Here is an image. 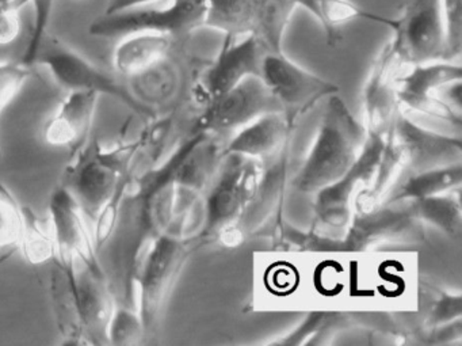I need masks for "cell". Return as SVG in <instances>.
<instances>
[{
    "instance_id": "obj_31",
    "label": "cell",
    "mask_w": 462,
    "mask_h": 346,
    "mask_svg": "<svg viewBox=\"0 0 462 346\" xmlns=\"http://www.w3.org/2000/svg\"><path fill=\"white\" fill-rule=\"evenodd\" d=\"M144 341V330L136 308L116 303L115 311L107 327V345H142Z\"/></svg>"
},
{
    "instance_id": "obj_39",
    "label": "cell",
    "mask_w": 462,
    "mask_h": 346,
    "mask_svg": "<svg viewBox=\"0 0 462 346\" xmlns=\"http://www.w3.org/2000/svg\"><path fill=\"white\" fill-rule=\"evenodd\" d=\"M23 6H26V0H17V2H15V9L20 10L23 9Z\"/></svg>"
},
{
    "instance_id": "obj_28",
    "label": "cell",
    "mask_w": 462,
    "mask_h": 346,
    "mask_svg": "<svg viewBox=\"0 0 462 346\" xmlns=\"http://www.w3.org/2000/svg\"><path fill=\"white\" fill-rule=\"evenodd\" d=\"M18 250L32 267L51 264L56 257L55 240L50 224L37 216L32 208L23 205V229Z\"/></svg>"
},
{
    "instance_id": "obj_23",
    "label": "cell",
    "mask_w": 462,
    "mask_h": 346,
    "mask_svg": "<svg viewBox=\"0 0 462 346\" xmlns=\"http://www.w3.org/2000/svg\"><path fill=\"white\" fill-rule=\"evenodd\" d=\"M462 188V164L439 167L427 172L412 173L400 178L383 197L381 204L416 201L435 194Z\"/></svg>"
},
{
    "instance_id": "obj_3",
    "label": "cell",
    "mask_w": 462,
    "mask_h": 346,
    "mask_svg": "<svg viewBox=\"0 0 462 346\" xmlns=\"http://www.w3.org/2000/svg\"><path fill=\"white\" fill-rule=\"evenodd\" d=\"M140 137L106 147L98 139H90L74 155L60 185L66 188L93 224L123 181L134 177V162Z\"/></svg>"
},
{
    "instance_id": "obj_11",
    "label": "cell",
    "mask_w": 462,
    "mask_h": 346,
    "mask_svg": "<svg viewBox=\"0 0 462 346\" xmlns=\"http://www.w3.org/2000/svg\"><path fill=\"white\" fill-rule=\"evenodd\" d=\"M274 112H282L280 102L261 78L250 77L208 102L199 110V126L226 143L256 118Z\"/></svg>"
},
{
    "instance_id": "obj_15",
    "label": "cell",
    "mask_w": 462,
    "mask_h": 346,
    "mask_svg": "<svg viewBox=\"0 0 462 346\" xmlns=\"http://www.w3.org/2000/svg\"><path fill=\"white\" fill-rule=\"evenodd\" d=\"M386 136H391L399 147L405 174L462 164L461 135L423 128L411 120L402 108Z\"/></svg>"
},
{
    "instance_id": "obj_13",
    "label": "cell",
    "mask_w": 462,
    "mask_h": 346,
    "mask_svg": "<svg viewBox=\"0 0 462 346\" xmlns=\"http://www.w3.org/2000/svg\"><path fill=\"white\" fill-rule=\"evenodd\" d=\"M461 80V67L451 61L418 64L411 67L407 74L397 77V101L400 108L450 124L451 128L461 132L462 112L438 97L440 89Z\"/></svg>"
},
{
    "instance_id": "obj_14",
    "label": "cell",
    "mask_w": 462,
    "mask_h": 346,
    "mask_svg": "<svg viewBox=\"0 0 462 346\" xmlns=\"http://www.w3.org/2000/svg\"><path fill=\"white\" fill-rule=\"evenodd\" d=\"M269 52L255 36L242 39L226 36L220 52L193 89L194 105L199 110L250 77L261 78L262 61Z\"/></svg>"
},
{
    "instance_id": "obj_2",
    "label": "cell",
    "mask_w": 462,
    "mask_h": 346,
    "mask_svg": "<svg viewBox=\"0 0 462 346\" xmlns=\"http://www.w3.org/2000/svg\"><path fill=\"white\" fill-rule=\"evenodd\" d=\"M199 248L196 238L170 229L153 238L143 253L134 276V305L145 341L158 334L180 273L191 254Z\"/></svg>"
},
{
    "instance_id": "obj_25",
    "label": "cell",
    "mask_w": 462,
    "mask_h": 346,
    "mask_svg": "<svg viewBox=\"0 0 462 346\" xmlns=\"http://www.w3.org/2000/svg\"><path fill=\"white\" fill-rule=\"evenodd\" d=\"M412 202L424 226L430 224L448 238H458L461 235V189H454Z\"/></svg>"
},
{
    "instance_id": "obj_16",
    "label": "cell",
    "mask_w": 462,
    "mask_h": 346,
    "mask_svg": "<svg viewBox=\"0 0 462 346\" xmlns=\"http://www.w3.org/2000/svg\"><path fill=\"white\" fill-rule=\"evenodd\" d=\"M48 212V224L55 240V259L63 264L102 265L88 220L77 200L63 186L59 185L51 194Z\"/></svg>"
},
{
    "instance_id": "obj_26",
    "label": "cell",
    "mask_w": 462,
    "mask_h": 346,
    "mask_svg": "<svg viewBox=\"0 0 462 346\" xmlns=\"http://www.w3.org/2000/svg\"><path fill=\"white\" fill-rule=\"evenodd\" d=\"M316 5L320 13L319 23L326 33L327 44L329 47H337V42L342 40L339 26L350 23V21H370V23L388 26L389 29H393L394 23H396V20L393 18L383 17V15L362 9L350 0H316Z\"/></svg>"
},
{
    "instance_id": "obj_10",
    "label": "cell",
    "mask_w": 462,
    "mask_h": 346,
    "mask_svg": "<svg viewBox=\"0 0 462 346\" xmlns=\"http://www.w3.org/2000/svg\"><path fill=\"white\" fill-rule=\"evenodd\" d=\"M392 52L402 66L445 61L446 37L440 0H405L394 23Z\"/></svg>"
},
{
    "instance_id": "obj_6",
    "label": "cell",
    "mask_w": 462,
    "mask_h": 346,
    "mask_svg": "<svg viewBox=\"0 0 462 346\" xmlns=\"http://www.w3.org/2000/svg\"><path fill=\"white\" fill-rule=\"evenodd\" d=\"M426 239V227L412 201L388 202L356 213L342 238L320 240L318 253H366L388 246L420 245Z\"/></svg>"
},
{
    "instance_id": "obj_27",
    "label": "cell",
    "mask_w": 462,
    "mask_h": 346,
    "mask_svg": "<svg viewBox=\"0 0 462 346\" xmlns=\"http://www.w3.org/2000/svg\"><path fill=\"white\" fill-rule=\"evenodd\" d=\"M299 5L294 0H259L258 25L254 36L258 37L269 52H283L286 28Z\"/></svg>"
},
{
    "instance_id": "obj_34",
    "label": "cell",
    "mask_w": 462,
    "mask_h": 346,
    "mask_svg": "<svg viewBox=\"0 0 462 346\" xmlns=\"http://www.w3.org/2000/svg\"><path fill=\"white\" fill-rule=\"evenodd\" d=\"M443 25H445V61H451L462 51V0H440Z\"/></svg>"
},
{
    "instance_id": "obj_12",
    "label": "cell",
    "mask_w": 462,
    "mask_h": 346,
    "mask_svg": "<svg viewBox=\"0 0 462 346\" xmlns=\"http://www.w3.org/2000/svg\"><path fill=\"white\" fill-rule=\"evenodd\" d=\"M261 79L280 102L286 117L294 124L319 101L339 93L337 85L302 69L283 52L264 55Z\"/></svg>"
},
{
    "instance_id": "obj_19",
    "label": "cell",
    "mask_w": 462,
    "mask_h": 346,
    "mask_svg": "<svg viewBox=\"0 0 462 346\" xmlns=\"http://www.w3.org/2000/svg\"><path fill=\"white\" fill-rule=\"evenodd\" d=\"M99 98L98 94L88 91L67 93L55 115L45 124V143L74 155L90 140Z\"/></svg>"
},
{
    "instance_id": "obj_9",
    "label": "cell",
    "mask_w": 462,
    "mask_h": 346,
    "mask_svg": "<svg viewBox=\"0 0 462 346\" xmlns=\"http://www.w3.org/2000/svg\"><path fill=\"white\" fill-rule=\"evenodd\" d=\"M207 0H171L162 9L139 7L117 14H104L97 18L88 33L99 39H116L137 33L162 34L182 39L204 26Z\"/></svg>"
},
{
    "instance_id": "obj_33",
    "label": "cell",
    "mask_w": 462,
    "mask_h": 346,
    "mask_svg": "<svg viewBox=\"0 0 462 346\" xmlns=\"http://www.w3.org/2000/svg\"><path fill=\"white\" fill-rule=\"evenodd\" d=\"M34 67L23 63L21 59L0 63V120L5 110L10 107L26 82L31 79ZM2 158H4V150H2V132H0V161Z\"/></svg>"
},
{
    "instance_id": "obj_22",
    "label": "cell",
    "mask_w": 462,
    "mask_h": 346,
    "mask_svg": "<svg viewBox=\"0 0 462 346\" xmlns=\"http://www.w3.org/2000/svg\"><path fill=\"white\" fill-rule=\"evenodd\" d=\"M171 47V37L162 34L137 33L123 37L113 53L116 74L118 77L143 74L163 61Z\"/></svg>"
},
{
    "instance_id": "obj_37",
    "label": "cell",
    "mask_w": 462,
    "mask_h": 346,
    "mask_svg": "<svg viewBox=\"0 0 462 346\" xmlns=\"http://www.w3.org/2000/svg\"><path fill=\"white\" fill-rule=\"evenodd\" d=\"M299 7H302V9L307 10L308 13L313 15L316 20L319 21V17H320V13H319L318 5H316V0H294Z\"/></svg>"
},
{
    "instance_id": "obj_30",
    "label": "cell",
    "mask_w": 462,
    "mask_h": 346,
    "mask_svg": "<svg viewBox=\"0 0 462 346\" xmlns=\"http://www.w3.org/2000/svg\"><path fill=\"white\" fill-rule=\"evenodd\" d=\"M342 322L343 319L337 316V313L315 311L285 337L273 342V345H324L326 340L342 329Z\"/></svg>"
},
{
    "instance_id": "obj_1",
    "label": "cell",
    "mask_w": 462,
    "mask_h": 346,
    "mask_svg": "<svg viewBox=\"0 0 462 346\" xmlns=\"http://www.w3.org/2000/svg\"><path fill=\"white\" fill-rule=\"evenodd\" d=\"M366 140L364 124L351 115L339 93L332 94L327 98L312 148L294 172L291 188L315 196L350 170Z\"/></svg>"
},
{
    "instance_id": "obj_24",
    "label": "cell",
    "mask_w": 462,
    "mask_h": 346,
    "mask_svg": "<svg viewBox=\"0 0 462 346\" xmlns=\"http://www.w3.org/2000/svg\"><path fill=\"white\" fill-rule=\"evenodd\" d=\"M258 7L259 0H207L204 26L234 39L254 36Z\"/></svg>"
},
{
    "instance_id": "obj_4",
    "label": "cell",
    "mask_w": 462,
    "mask_h": 346,
    "mask_svg": "<svg viewBox=\"0 0 462 346\" xmlns=\"http://www.w3.org/2000/svg\"><path fill=\"white\" fill-rule=\"evenodd\" d=\"M261 161L224 153L199 208L196 239L226 245L242 216L258 177Z\"/></svg>"
},
{
    "instance_id": "obj_7",
    "label": "cell",
    "mask_w": 462,
    "mask_h": 346,
    "mask_svg": "<svg viewBox=\"0 0 462 346\" xmlns=\"http://www.w3.org/2000/svg\"><path fill=\"white\" fill-rule=\"evenodd\" d=\"M383 137L367 136L356 164L335 182L315 194V216L310 232L323 239L337 240L356 215V201L372 185L383 153Z\"/></svg>"
},
{
    "instance_id": "obj_36",
    "label": "cell",
    "mask_w": 462,
    "mask_h": 346,
    "mask_svg": "<svg viewBox=\"0 0 462 346\" xmlns=\"http://www.w3.org/2000/svg\"><path fill=\"white\" fill-rule=\"evenodd\" d=\"M156 2H162V0H109L106 9H105V14H117V13L150 6L151 4H156Z\"/></svg>"
},
{
    "instance_id": "obj_20",
    "label": "cell",
    "mask_w": 462,
    "mask_h": 346,
    "mask_svg": "<svg viewBox=\"0 0 462 346\" xmlns=\"http://www.w3.org/2000/svg\"><path fill=\"white\" fill-rule=\"evenodd\" d=\"M294 126L285 113H267L232 135L224 145V153L258 161L270 158L291 142Z\"/></svg>"
},
{
    "instance_id": "obj_32",
    "label": "cell",
    "mask_w": 462,
    "mask_h": 346,
    "mask_svg": "<svg viewBox=\"0 0 462 346\" xmlns=\"http://www.w3.org/2000/svg\"><path fill=\"white\" fill-rule=\"evenodd\" d=\"M23 205L6 185L0 186V250L18 248L23 238Z\"/></svg>"
},
{
    "instance_id": "obj_8",
    "label": "cell",
    "mask_w": 462,
    "mask_h": 346,
    "mask_svg": "<svg viewBox=\"0 0 462 346\" xmlns=\"http://www.w3.org/2000/svg\"><path fill=\"white\" fill-rule=\"evenodd\" d=\"M296 167L291 142L280 153L262 159L253 194L226 239V246H237L256 235L266 234L281 223L283 200Z\"/></svg>"
},
{
    "instance_id": "obj_29",
    "label": "cell",
    "mask_w": 462,
    "mask_h": 346,
    "mask_svg": "<svg viewBox=\"0 0 462 346\" xmlns=\"http://www.w3.org/2000/svg\"><path fill=\"white\" fill-rule=\"evenodd\" d=\"M420 294L426 304L423 307L420 337L431 330L462 319L461 294H448L429 283H420Z\"/></svg>"
},
{
    "instance_id": "obj_35",
    "label": "cell",
    "mask_w": 462,
    "mask_h": 346,
    "mask_svg": "<svg viewBox=\"0 0 462 346\" xmlns=\"http://www.w3.org/2000/svg\"><path fill=\"white\" fill-rule=\"evenodd\" d=\"M20 10L0 12V45H9L20 36Z\"/></svg>"
},
{
    "instance_id": "obj_5",
    "label": "cell",
    "mask_w": 462,
    "mask_h": 346,
    "mask_svg": "<svg viewBox=\"0 0 462 346\" xmlns=\"http://www.w3.org/2000/svg\"><path fill=\"white\" fill-rule=\"evenodd\" d=\"M36 66L44 67L60 88L69 91H88L99 97H112L124 107L151 121L159 117L158 113L137 98L120 79L117 74L97 66L86 56L80 55L58 37L48 33L40 45Z\"/></svg>"
},
{
    "instance_id": "obj_18",
    "label": "cell",
    "mask_w": 462,
    "mask_h": 346,
    "mask_svg": "<svg viewBox=\"0 0 462 346\" xmlns=\"http://www.w3.org/2000/svg\"><path fill=\"white\" fill-rule=\"evenodd\" d=\"M75 285L88 345H107V327L117 300L106 270L102 265L77 264Z\"/></svg>"
},
{
    "instance_id": "obj_21",
    "label": "cell",
    "mask_w": 462,
    "mask_h": 346,
    "mask_svg": "<svg viewBox=\"0 0 462 346\" xmlns=\"http://www.w3.org/2000/svg\"><path fill=\"white\" fill-rule=\"evenodd\" d=\"M77 265L51 262L50 292L53 315L61 338V345L88 346L78 304L75 285Z\"/></svg>"
},
{
    "instance_id": "obj_17",
    "label": "cell",
    "mask_w": 462,
    "mask_h": 346,
    "mask_svg": "<svg viewBox=\"0 0 462 346\" xmlns=\"http://www.w3.org/2000/svg\"><path fill=\"white\" fill-rule=\"evenodd\" d=\"M402 67L388 42L375 58L364 89V126L367 136L385 139L391 129L400 110L397 77Z\"/></svg>"
},
{
    "instance_id": "obj_38",
    "label": "cell",
    "mask_w": 462,
    "mask_h": 346,
    "mask_svg": "<svg viewBox=\"0 0 462 346\" xmlns=\"http://www.w3.org/2000/svg\"><path fill=\"white\" fill-rule=\"evenodd\" d=\"M15 2H17V0H0V12L15 9Z\"/></svg>"
}]
</instances>
